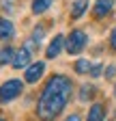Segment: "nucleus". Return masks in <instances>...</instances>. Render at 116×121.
Masks as SVG:
<instances>
[{
	"mask_svg": "<svg viewBox=\"0 0 116 121\" xmlns=\"http://www.w3.org/2000/svg\"><path fill=\"white\" fill-rule=\"evenodd\" d=\"M71 95H73V82L67 76L56 73L45 82L39 102H37V117L41 121H54L58 115L65 110V106L69 104Z\"/></svg>",
	"mask_w": 116,
	"mask_h": 121,
	"instance_id": "f257e3e1",
	"label": "nucleus"
},
{
	"mask_svg": "<svg viewBox=\"0 0 116 121\" xmlns=\"http://www.w3.org/2000/svg\"><path fill=\"white\" fill-rule=\"evenodd\" d=\"M86 43H88L86 33H84V30H80V28H75V30H71V35L67 37L65 50H67L69 54H80V52L86 48Z\"/></svg>",
	"mask_w": 116,
	"mask_h": 121,
	"instance_id": "f03ea898",
	"label": "nucleus"
},
{
	"mask_svg": "<svg viewBox=\"0 0 116 121\" xmlns=\"http://www.w3.org/2000/svg\"><path fill=\"white\" fill-rule=\"evenodd\" d=\"M22 89H24V84H22V80H7V82H2L0 84V104H9V102H13L19 93H22Z\"/></svg>",
	"mask_w": 116,
	"mask_h": 121,
	"instance_id": "7ed1b4c3",
	"label": "nucleus"
},
{
	"mask_svg": "<svg viewBox=\"0 0 116 121\" xmlns=\"http://www.w3.org/2000/svg\"><path fill=\"white\" fill-rule=\"evenodd\" d=\"M13 69H24V67H30V48L24 45L15 52V58H13Z\"/></svg>",
	"mask_w": 116,
	"mask_h": 121,
	"instance_id": "20e7f679",
	"label": "nucleus"
},
{
	"mask_svg": "<svg viewBox=\"0 0 116 121\" xmlns=\"http://www.w3.org/2000/svg\"><path fill=\"white\" fill-rule=\"evenodd\" d=\"M43 71H45V63H43V60H37V63H32L30 67L26 69V76H24V78H26L28 84H35L41 76H43Z\"/></svg>",
	"mask_w": 116,
	"mask_h": 121,
	"instance_id": "39448f33",
	"label": "nucleus"
},
{
	"mask_svg": "<svg viewBox=\"0 0 116 121\" xmlns=\"http://www.w3.org/2000/svg\"><path fill=\"white\" fill-rule=\"evenodd\" d=\"M112 9H114V0H97L95 7H93V15L97 20H101V17H105V15H110Z\"/></svg>",
	"mask_w": 116,
	"mask_h": 121,
	"instance_id": "423d86ee",
	"label": "nucleus"
},
{
	"mask_svg": "<svg viewBox=\"0 0 116 121\" xmlns=\"http://www.w3.org/2000/svg\"><path fill=\"white\" fill-rule=\"evenodd\" d=\"M65 41H67V39H65L62 35H56V37L52 39V43L47 45V50H45V56H47V58H56L58 54H60V50H62Z\"/></svg>",
	"mask_w": 116,
	"mask_h": 121,
	"instance_id": "0eeeda50",
	"label": "nucleus"
},
{
	"mask_svg": "<svg viewBox=\"0 0 116 121\" xmlns=\"http://www.w3.org/2000/svg\"><path fill=\"white\" fill-rule=\"evenodd\" d=\"M13 35H15V26H13V22L7 20V17H0V39L9 41V39H13Z\"/></svg>",
	"mask_w": 116,
	"mask_h": 121,
	"instance_id": "6e6552de",
	"label": "nucleus"
},
{
	"mask_svg": "<svg viewBox=\"0 0 116 121\" xmlns=\"http://www.w3.org/2000/svg\"><path fill=\"white\" fill-rule=\"evenodd\" d=\"M105 119V106L103 104H93L90 110H88V117H86V121H103Z\"/></svg>",
	"mask_w": 116,
	"mask_h": 121,
	"instance_id": "1a4fd4ad",
	"label": "nucleus"
},
{
	"mask_svg": "<svg viewBox=\"0 0 116 121\" xmlns=\"http://www.w3.org/2000/svg\"><path fill=\"white\" fill-rule=\"evenodd\" d=\"M86 9H88V0H75L71 4V20H80L86 13Z\"/></svg>",
	"mask_w": 116,
	"mask_h": 121,
	"instance_id": "9d476101",
	"label": "nucleus"
},
{
	"mask_svg": "<svg viewBox=\"0 0 116 121\" xmlns=\"http://www.w3.org/2000/svg\"><path fill=\"white\" fill-rule=\"evenodd\" d=\"M13 58H15V50L9 48V45H4V48L0 50V67H4V65H13Z\"/></svg>",
	"mask_w": 116,
	"mask_h": 121,
	"instance_id": "9b49d317",
	"label": "nucleus"
},
{
	"mask_svg": "<svg viewBox=\"0 0 116 121\" xmlns=\"http://www.w3.org/2000/svg\"><path fill=\"white\" fill-rule=\"evenodd\" d=\"M54 0H32V13L35 15H41V13H45L50 7H52Z\"/></svg>",
	"mask_w": 116,
	"mask_h": 121,
	"instance_id": "f8f14e48",
	"label": "nucleus"
},
{
	"mask_svg": "<svg viewBox=\"0 0 116 121\" xmlns=\"http://www.w3.org/2000/svg\"><path fill=\"white\" fill-rule=\"evenodd\" d=\"M95 93H97L95 84H82V89H80V99L82 102H88V99L95 97Z\"/></svg>",
	"mask_w": 116,
	"mask_h": 121,
	"instance_id": "ddd939ff",
	"label": "nucleus"
},
{
	"mask_svg": "<svg viewBox=\"0 0 116 121\" xmlns=\"http://www.w3.org/2000/svg\"><path fill=\"white\" fill-rule=\"evenodd\" d=\"M93 65H90V60L88 58H77L75 60V71L77 73H90Z\"/></svg>",
	"mask_w": 116,
	"mask_h": 121,
	"instance_id": "4468645a",
	"label": "nucleus"
},
{
	"mask_svg": "<svg viewBox=\"0 0 116 121\" xmlns=\"http://www.w3.org/2000/svg\"><path fill=\"white\" fill-rule=\"evenodd\" d=\"M43 35H45V26H43V24H37V28L32 30V41H41L43 39Z\"/></svg>",
	"mask_w": 116,
	"mask_h": 121,
	"instance_id": "2eb2a0df",
	"label": "nucleus"
},
{
	"mask_svg": "<svg viewBox=\"0 0 116 121\" xmlns=\"http://www.w3.org/2000/svg\"><path fill=\"white\" fill-rule=\"evenodd\" d=\"M101 71H103V65H101V63H97V65H93V69H90V76H93V78H97V76H99Z\"/></svg>",
	"mask_w": 116,
	"mask_h": 121,
	"instance_id": "dca6fc26",
	"label": "nucleus"
},
{
	"mask_svg": "<svg viewBox=\"0 0 116 121\" xmlns=\"http://www.w3.org/2000/svg\"><path fill=\"white\" fill-rule=\"evenodd\" d=\"M110 48L116 52V26H114V30H112V35H110Z\"/></svg>",
	"mask_w": 116,
	"mask_h": 121,
	"instance_id": "f3484780",
	"label": "nucleus"
},
{
	"mask_svg": "<svg viewBox=\"0 0 116 121\" xmlns=\"http://www.w3.org/2000/svg\"><path fill=\"white\" fill-rule=\"evenodd\" d=\"M114 76H116V67H114V65H110V67H105V78L110 80V78H114Z\"/></svg>",
	"mask_w": 116,
	"mask_h": 121,
	"instance_id": "a211bd4d",
	"label": "nucleus"
},
{
	"mask_svg": "<svg viewBox=\"0 0 116 121\" xmlns=\"http://www.w3.org/2000/svg\"><path fill=\"white\" fill-rule=\"evenodd\" d=\"M65 121H82V117H80L77 112H71V115H69V117H67Z\"/></svg>",
	"mask_w": 116,
	"mask_h": 121,
	"instance_id": "6ab92c4d",
	"label": "nucleus"
},
{
	"mask_svg": "<svg viewBox=\"0 0 116 121\" xmlns=\"http://www.w3.org/2000/svg\"><path fill=\"white\" fill-rule=\"evenodd\" d=\"M114 95H116V86H114Z\"/></svg>",
	"mask_w": 116,
	"mask_h": 121,
	"instance_id": "aec40b11",
	"label": "nucleus"
},
{
	"mask_svg": "<svg viewBox=\"0 0 116 121\" xmlns=\"http://www.w3.org/2000/svg\"><path fill=\"white\" fill-rule=\"evenodd\" d=\"M0 121H4V119H2V117H0Z\"/></svg>",
	"mask_w": 116,
	"mask_h": 121,
	"instance_id": "412c9836",
	"label": "nucleus"
}]
</instances>
